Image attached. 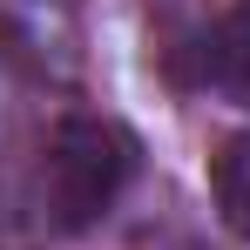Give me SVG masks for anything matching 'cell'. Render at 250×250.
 <instances>
[{
  "label": "cell",
  "mask_w": 250,
  "mask_h": 250,
  "mask_svg": "<svg viewBox=\"0 0 250 250\" xmlns=\"http://www.w3.org/2000/svg\"><path fill=\"white\" fill-rule=\"evenodd\" d=\"M142 169V142L135 128H122L115 115H68L47 128L41 163H34V209L47 230L75 237L95 230L108 209L122 203V189Z\"/></svg>",
  "instance_id": "obj_1"
},
{
  "label": "cell",
  "mask_w": 250,
  "mask_h": 250,
  "mask_svg": "<svg viewBox=\"0 0 250 250\" xmlns=\"http://www.w3.org/2000/svg\"><path fill=\"white\" fill-rule=\"evenodd\" d=\"M203 75L216 95H230L237 108H250V0H237L203 41Z\"/></svg>",
  "instance_id": "obj_2"
},
{
  "label": "cell",
  "mask_w": 250,
  "mask_h": 250,
  "mask_svg": "<svg viewBox=\"0 0 250 250\" xmlns=\"http://www.w3.org/2000/svg\"><path fill=\"white\" fill-rule=\"evenodd\" d=\"M209 196H216V216L237 237H250V128L209 156Z\"/></svg>",
  "instance_id": "obj_3"
}]
</instances>
